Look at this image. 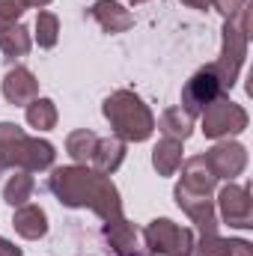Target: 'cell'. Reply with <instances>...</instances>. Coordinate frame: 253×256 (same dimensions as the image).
I'll list each match as a JSON object with an SVG mask.
<instances>
[{"instance_id":"6da1fadb","label":"cell","mask_w":253,"mask_h":256,"mask_svg":"<svg viewBox=\"0 0 253 256\" xmlns=\"http://www.w3.org/2000/svg\"><path fill=\"white\" fill-rule=\"evenodd\" d=\"M48 188L68 208H90L102 220L122 218V200L110 176H102L86 164L57 167L48 179Z\"/></svg>"},{"instance_id":"7a4b0ae2","label":"cell","mask_w":253,"mask_h":256,"mask_svg":"<svg viewBox=\"0 0 253 256\" xmlns=\"http://www.w3.org/2000/svg\"><path fill=\"white\" fill-rule=\"evenodd\" d=\"M54 143L42 137H30L15 122H0V170H48L54 167Z\"/></svg>"},{"instance_id":"3957f363","label":"cell","mask_w":253,"mask_h":256,"mask_svg":"<svg viewBox=\"0 0 253 256\" xmlns=\"http://www.w3.org/2000/svg\"><path fill=\"white\" fill-rule=\"evenodd\" d=\"M104 120L110 122L114 134L126 143H143L152 137L155 131V116L152 110L143 104V98L131 90H116L104 98L102 104Z\"/></svg>"},{"instance_id":"277c9868","label":"cell","mask_w":253,"mask_h":256,"mask_svg":"<svg viewBox=\"0 0 253 256\" xmlns=\"http://www.w3.org/2000/svg\"><path fill=\"white\" fill-rule=\"evenodd\" d=\"M248 39H250V9L244 6L236 18L224 21V45H220V57L214 60V72L220 78V90L230 92L238 80L242 63L248 57Z\"/></svg>"},{"instance_id":"5b68a950","label":"cell","mask_w":253,"mask_h":256,"mask_svg":"<svg viewBox=\"0 0 253 256\" xmlns=\"http://www.w3.org/2000/svg\"><path fill=\"white\" fill-rule=\"evenodd\" d=\"M146 248L155 256H194V232L188 226H179L167 218H155L143 230Z\"/></svg>"},{"instance_id":"8992f818","label":"cell","mask_w":253,"mask_h":256,"mask_svg":"<svg viewBox=\"0 0 253 256\" xmlns=\"http://www.w3.org/2000/svg\"><path fill=\"white\" fill-rule=\"evenodd\" d=\"M202 116V134L212 140H224L230 134H242L248 128V110L236 104L226 92H220L212 104H206Z\"/></svg>"},{"instance_id":"52a82bcc","label":"cell","mask_w":253,"mask_h":256,"mask_svg":"<svg viewBox=\"0 0 253 256\" xmlns=\"http://www.w3.org/2000/svg\"><path fill=\"white\" fill-rule=\"evenodd\" d=\"M220 78L214 72V66L208 63L206 68H200L188 84L182 86V110L188 116H200L206 110V104H212L218 96H220Z\"/></svg>"},{"instance_id":"ba28073f","label":"cell","mask_w":253,"mask_h":256,"mask_svg":"<svg viewBox=\"0 0 253 256\" xmlns=\"http://www.w3.org/2000/svg\"><path fill=\"white\" fill-rule=\"evenodd\" d=\"M206 164H208V170L218 176V182L220 179H236V176H242L244 173V167H248V149L242 146V143H236V140H220V143H214L206 155Z\"/></svg>"},{"instance_id":"9c48e42d","label":"cell","mask_w":253,"mask_h":256,"mask_svg":"<svg viewBox=\"0 0 253 256\" xmlns=\"http://www.w3.org/2000/svg\"><path fill=\"white\" fill-rule=\"evenodd\" d=\"M218 206H220L224 224L238 226V230H250L253 226V200L244 185H236V182L224 185L220 194H218Z\"/></svg>"},{"instance_id":"30bf717a","label":"cell","mask_w":253,"mask_h":256,"mask_svg":"<svg viewBox=\"0 0 253 256\" xmlns=\"http://www.w3.org/2000/svg\"><path fill=\"white\" fill-rule=\"evenodd\" d=\"M173 196H176L179 208H182L190 220L200 226L202 236L218 232V214H214V202H212V196H206V194H190V191H185V188H179V185H176Z\"/></svg>"},{"instance_id":"8fae6325","label":"cell","mask_w":253,"mask_h":256,"mask_svg":"<svg viewBox=\"0 0 253 256\" xmlns=\"http://www.w3.org/2000/svg\"><path fill=\"white\" fill-rule=\"evenodd\" d=\"M0 90H3V98H6L9 104H24V108H27L33 98H39V80H36V74H33L27 66L9 68V72L3 74Z\"/></svg>"},{"instance_id":"7c38bea8","label":"cell","mask_w":253,"mask_h":256,"mask_svg":"<svg viewBox=\"0 0 253 256\" xmlns=\"http://www.w3.org/2000/svg\"><path fill=\"white\" fill-rule=\"evenodd\" d=\"M102 232H104V238L110 242V248H114V254L116 256H149L143 248H140V236H137V230L128 224L126 218L104 220Z\"/></svg>"},{"instance_id":"4fadbf2b","label":"cell","mask_w":253,"mask_h":256,"mask_svg":"<svg viewBox=\"0 0 253 256\" xmlns=\"http://www.w3.org/2000/svg\"><path fill=\"white\" fill-rule=\"evenodd\" d=\"M122 161H126V140H120L114 134V137H98L96 140V149H92V158H90L86 167H92L102 176H110V173L120 170Z\"/></svg>"},{"instance_id":"5bb4252c","label":"cell","mask_w":253,"mask_h":256,"mask_svg":"<svg viewBox=\"0 0 253 256\" xmlns=\"http://www.w3.org/2000/svg\"><path fill=\"white\" fill-rule=\"evenodd\" d=\"M92 21L104 30V33H126L134 27V15L122 9L116 0H96L92 9H90Z\"/></svg>"},{"instance_id":"9a60e30c","label":"cell","mask_w":253,"mask_h":256,"mask_svg":"<svg viewBox=\"0 0 253 256\" xmlns=\"http://www.w3.org/2000/svg\"><path fill=\"white\" fill-rule=\"evenodd\" d=\"M179 188H185V191H190V194H206V196H212V191L218 188V176L208 170V164H206L202 155H194V158L185 161Z\"/></svg>"},{"instance_id":"2e32d148","label":"cell","mask_w":253,"mask_h":256,"mask_svg":"<svg viewBox=\"0 0 253 256\" xmlns=\"http://www.w3.org/2000/svg\"><path fill=\"white\" fill-rule=\"evenodd\" d=\"M12 226H15V232H18L21 238L36 242V238H42V236L48 232V214H45V208H39V206H33V202H24V206L15 208Z\"/></svg>"},{"instance_id":"e0dca14e","label":"cell","mask_w":253,"mask_h":256,"mask_svg":"<svg viewBox=\"0 0 253 256\" xmlns=\"http://www.w3.org/2000/svg\"><path fill=\"white\" fill-rule=\"evenodd\" d=\"M194 256H253V244L244 238H220L218 232L202 236L194 244Z\"/></svg>"},{"instance_id":"ac0fdd59","label":"cell","mask_w":253,"mask_h":256,"mask_svg":"<svg viewBox=\"0 0 253 256\" xmlns=\"http://www.w3.org/2000/svg\"><path fill=\"white\" fill-rule=\"evenodd\" d=\"M152 167L158 170V176H173V173L182 167V140L164 137V140L152 149Z\"/></svg>"},{"instance_id":"d6986e66","label":"cell","mask_w":253,"mask_h":256,"mask_svg":"<svg viewBox=\"0 0 253 256\" xmlns=\"http://www.w3.org/2000/svg\"><path fill=\"white\" fill-rule=\"evenodd\" d=\"M161 128V134L164 137H170V140H188L190 134H194V116H188L182 108H167L161 116H158V126Z\"/></svg>"},{"instance_id":"ffe728a7","label":"cell","mask_w":253,"mask_h":256,"mask_svg":"<svg viewBox=\"0 0 253 256\" xmlns=\"http://www.w3.org/2000/svg\"><path fill=\"white\" fill-rule=\"evenodd\" d=\"M96 140H98L96 131H90V128H78V131H72V134L66 137V152L72 155L74 164H90L92 149H96Z\"/></svg>"},{"instance_id":"44dd1931","label":"cell","mask_w":253,"mask_h":256,"mask_svg":"<svg viewBox=\"0 0 253 256\" xmlns=\"http://www.w3.org/2000/svg\"><path fill=\"white\" fill-rule=\"evenodd\" d=\"M33 188H36L33 173L15 170V176H9V179H6V185H3V200H6L12 208H18V206H24V202L30 200Z\"/></svg>"},{"instance_id":"7402d4cb","label":"cell","mask_w":253,"mask_h":256,"mask_svg":"<svg viewBox=\"0 0 253 256\" xmlns=\"http://www.w3.org/2000/svg\"><path fill=\"white\" fill-rule=\"evenodd\" d=\"M33 39H30V30L21 27V24H12L6 30H0V51L6 57H24L30 51Z\"/></svg>"},{"instance_id":"603a6c76","label":"cell","mask_w":253,"mask_h":256,"mask_svg":"<svg viewBox=\"0 0 253 256\" xmlns=\"http://www.w3.org/2000/svg\"><path fill=\"white\" fill-rule=\"evenodd\" d=\"M27 122L30 128H39V131H51L57 126V104L51 98H33L27 104Z\"/></svg>"},{"instance_id":"cb8c5ba5","label":"cell","mask_w":253,"mask_h":256,"mask_svg":"<svg viewBox=\"0 0 253 256\" xmlns=\"http://www.w3.org/2000/svg\"><path fill=\"white\" fill-rule=\"evenodd\" d=\"M57 39H60V18L54 12L42 9L36 15V42H39V48H54Z\"/></svg>"},{"instance_id":"d4e9b609","label":"cell","mask_w":253,"mask_h":256,"mask_svg":"<svg viewBox=\"0 0 253 256\" xmlns=\"http://www.w3.org/2000/svg\"><path fill=\"white\" fill-rule=\"evenodd\" d=\"M27 9H30L27 0H0V30L18 24V18H21Z\"/></svg>"},{"instance_id":"484cf974","label":"cell","mask_w":253,"mask_h":256,"mask_svg":"<svg viewBox=\"0 0 253 256\" xmlns=\"http://www.w3.org/2000/svg\"><path fill=\"white\" fill-rule=\"evenodd\" d=\"M208 6H214V9L230 21V18H236V15L248 6V0H208Z\"/></svg>"},{"instance_id":"4316f807","label":"cell","mask_w":253,"mask_h":256,"mask_svg":"<svg viewBox=\"0 0 253 256\" xmlns=\"http://www.w3.org/2000/svg\"><path fill=\"white\" fill-rule=\"evenodd\" d=\"M0 256H21V248H15L9 238L0 236Z\"/></svg>"},{"instance_id":"83f0119b","label":"cell","mask_w":253,"mask_h":256,"mask_svg":"<svg viewBox=\"0 0 253 256\" xmlns=\"http://www.w3.org/2000/svg\"><path fill=\"white\" fill-rule=\"evenodd\" d=\"M182 3L190 6V9H200V12H202V9H208V0H182Z\"/></svg>"},{"instance_id":"f1b7e54d","label":"cell","mask_w":253,"mask_h":256,"mask_svg":"<svg viewBox=\"0 0 253 256\" xmlns=\"http://www.w3.org/2000/svg\"><path fill=\"white\" fill-rule=\"evenodd\" d=\"M27 3H30V6H39V9H42V6H48L51 0H27Z\"/></svg>"},{"instance_id":"f546056e","label":"cell","mask_w":253,"mask_h":256,"mask_svg":"<svg viewBox=\"0 0 253 256\" xmlns=\"http://www.w3.org/2000/svg\"><path fill=\"white\" fill-rule=\"evenodd\" d=\"M128 3H134V6H137V3H149V0H128Z\"/></svg>"}]
</instances>
